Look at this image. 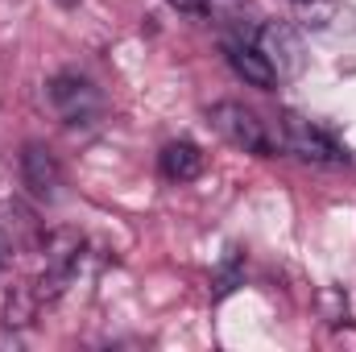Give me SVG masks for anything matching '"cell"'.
<instances>
[{
  "instance_id": "8992f818",
  "label": "cell",
  "mask_w": 356,
  "mask_h": 352,
  "mask_svg": "<svg viewBox=\"0 0 356 352\" xmlns=\"http://www.w3.org/2000/svg\"><path fill=\"white\" fill-rule=\"evenodd\" d=\"M162 175L170 182H191L203 175V150L195 141H170L162 150Z\"/></svg>"
},
{
  "instance_id": "30bf717a",
  "label": "cell",
  "mask_w": 356,
  "mask_h": 352,
  "mask_svg": "<svg viewBox=\"0 0 356 352\" xmlns=\"http://www.w3.org/2000/svg\"><path fill=\"white\" fill-rule=\"evenodd\" d=\"M58 4H63V8H75V4H79V0H58Z\"/></svg>"
},
{
  "instance_id": "7a4b0ae2",
  "label": "cell",
  "mask_w": 356,
  "mask_h": 352,
  "mask_svg": "<svg viewBox=\"0 0 356 352\" xmlns=\"http://www.w3.org/2000/svg\"><path fill=\"white\" fill-rule=\"evenodd\" d=\"M257 50L266 54V63L273 67L277 79H298L307 67V46L298 38V29L290 21H269L257 33Z\"/></svg>"
},
{
  "instance_id": "5b68a950",
  "label": "cell",
  "mask_w": 356,
  "mask_h": 352,
  "mask_svg": "<svg viewBox=\"0 0 356 352\" xmlns=\"http://www.w3.org/2000/svg\"><path fill=\"white\" fill-rule=\"evenodd\" d=\"M21 178L25 186L38 195V199H58V186H63V166L58 158L50 154V145H25L21 154Z\"/></svg>"
},
{
  "instance_id": "ba28073f",
  "label": "cell",
  "mask_w": 356,
  "mask_h": 352,
  "mask_svg": "<svg viewBox=\"0 0 356 352\" xmlns=\"http://www.w3.org/2000/svg\"><path fill=\"white\" fill-rule=\"evenodd\" d=\"M166 4L182 17H207L211 13V0H166Z\"/></svg>"
},
{
  "instance_id": "9c48e42d",
  "label": "cell",
  "mask_w": 356,
  "mask_h": 352,
  "mask_svg": "<svg viewBox=\"0 0 356 352\" xmlns=\"http://www.w3.org/2000/svg\"><path fill=\"white\" fill-rule=\"evenodd\" d=\"M8 262V241H4V232H0V265Z\"/></svg>"
},
{
  "instance_id": "3957f363",
  "label": "cell",
  "mask_w": 356,
  "mask_h": 352,
  "mask_svg": "<svg viewBox=\"0 0 356 352\" xmlns=\"http://www.w3.org/2000/svg\"><path fill=\"white\" fill-rule=\"evenodd\" d=\"M282 133H286V150L298 154L302 162H315V166H344V162H348V154H344L319 125H311L307 116L286 112V116H282Z\"/></svg>"
},
{
  "instance_id": "277c9868",
  "label": "cell",
  "mask_w": 356,
  "mask_h": 352,
  "mask_svg": "<svg viewBox=\"0 0 356 352\" xmlns=\"http://www.w3.org/2000/svg\"><path fill=\"white\" fill-rule=\"evenodd\" d=\"M50 104L67 125H95V116L104 112L99 91L83 75H54L50 79Z\"/></svg>"
},
{
  "instance_id": "8fae6325",
  "label": "cell",
  "mask_w": 356,
  "mask_h": 352,
  "mask_svg": "<svg viewBox=\"0 0 356 352\" xmlns=\"http://www.w3.org/2000/svg\"><path fill=\"white\" fill-rule=\"evenodd\" d=\"M294 4H315V0H294Z\"/></svg>"
},
{
  "instance_id": "52a82bcc",
  "label": "cell",
  "mask_w": 356,
  "mask_h": 352,
  "mask_svg": "<svg viewBox=\"0 0 356 352\" xmlns=\"http://www.w3.org/2000/svg\"><path fill=\"white\" fill-rule=\"evenodd\" d=\"M228 67H232L249 88H273V83H277L273 67L266 63V54H261L257 46H228Z\"/></svg>"
},
{
  "instance_id": "6da1fadb",
  "label": "cell",
  "mask_w": 356,
  "mask_h": 352,
  "mask_svg": "<svg viewBox=\"0 0 356 352\" xmlns=\"http://www.w3.org/2000/svg\"><path fill=\"white\" fill-rule=\"evenodd\" d=\"M207 120H211V129L224 137V141H232L236 150H245V154H269V137H266V125L257 120V112H249L245 104H232V99H224V104H216L211 112H207Z\"/></svg>"
}]
</instances>
